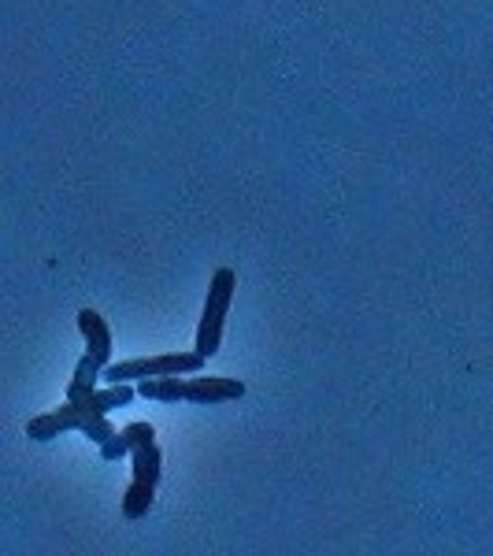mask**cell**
I'll return each mask as SVG.
<instances>
[{
    "label": "cell",
    "mask_w": 493,
    "mask_h": 556,
    "mask_svg": "<svg viewBox=\"0 0 493 556\" xmlns=\"http://www.w3.org/2000/svg\"><path fill=\"white\" fill-rule=\"evenodd\" d=\"M78 330L86 338V356L78 361L75 375L67 382V405L49 412V416H38L26 424V438L30 442H52L64 430H83L89 442L104 445L115 442V430L108 424V412L112 408H127L138 390H130L127 382H112L108 390H97V379L104 375L108 361H112V327L101 312L83 308L78 312Z\"/></svg>",
    "instance_id": "1"
},
{
    "label": "cell",
    "mask_w": 493,
    "mask_h": 556,
    "mask_svg": "<svg viewBox=\"0 0 493 556\" xmlns=\"http://www.w3.org/2000/svg\"><path fill=\"white\" fill-rule=\"evenodd\" d=\"M130 453H134V482L130 490L123 493V516L127 519H141L156 501V486H160V468H164V456H160L156 445V430H152L146 419L130 424L123 430Z\"/></svg>",
    "instance_id": "2"
},
{
    "label": "cell",
    "mask_w": 493,
    "mask_h": 556,
    "mask_svg": "<svg viewBox=\"0 0 493 556\" xmlns=\"http://www.w3.org/2000/svg\"><path fill=\"white\" fill-rule=\"evenodd\" d=\"M138 393L146 401H190V405H227V401L245 397V382L223 379V375H201V379H182V375H164V379H141Z\"/></svg>",
    "instance_id": "3"
},
{
    "label": "cell",
    "mask_w": 493,
    "mask_h": 556,
    "mask_svg": "<svg viewBox=\"0 0 493 556\" xmlns=\"http://www.w3.org/2000/svg\"><path fill=\"white\" fill-rule=\"evenodd\" d=\"M235 293H238V271L219 267L208 282V301H204L201 323H197V353H204L208 361L223 345V327H227V312L235 304Z\"/></svg>",
    "instance_id": "4"
},
{
    "label": "cell",
    "mask_w": 493,
    "mask_h": 556,
    "mask_svg": "<svg viewBox=\"0 0 493 556\" xmlns=\"http://www.w3.org/2000/svg\"><path fill=\"white\" fill-rule=\"evenodd\" d=\"M208 364L204 353H164V356H141V361H123L108 364L104 379L108 382H141V379H164V375H197Z\"/></svg>",
    "instance_id": "5"
}]
</instances>
